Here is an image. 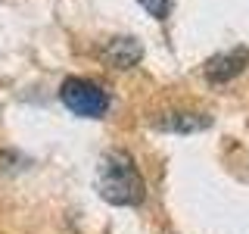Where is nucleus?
Returning <instances> with one entry per match:
<instances>
[{
	"instance_id": "4",
	"label": "nucleus",
	"mask_w": 249,
	"mask_h": 234,
	"mask_svg": "<svg viewBox=\"0 0 249 234\" xmlns=\"http://www.w3.org/2000/svg\"><path fill=\"white\" fill-rule=\"evenodd\" d=\"M140 57H143V47L134 38H112L106 47H103V59L115 69H131L137 66Z\"/></svg>"
},
{
	"instance_id": "6",
	"label": "nucleus",
	"mask_w": 249,
	"mask_h": 234,
	"mask_svg": "<svg viewBox=\"0 0 249 234\" xmlns=\"http://www.w3.org/2000/svg\"><path fill=\"white\" fill-rule=\"evenodd\" d=\"M140 6H143L146 13L153 16V19H168V13H171V0H137Z\"/></svg>"
},
{
	"instance_id": "1",
	"label": "nucleus",
	"mask_w": 249,
	"mask_h": 234,
	"mask_svg": "<svg viewBox=\"0 0 249 234\" xmlns=\"http://www.w3.org/2000/svg\"><path fill=\"white\" fill-rule=\"evenodd\" d=\"M97 191L112 206H137L143 203V178L134 169L131 156L124 153H106L97 166Z\"/></svg>"
},
{
	"instance_id": "3",
	"label": "nucleus",
	"mask_w": 249,
	"mask_h": 234,
	"mask_svg": "<svg viewBox=\"0 0 249 234\" xmlns=\"http://www.w3.org/2000/svg\"><path fill=\"white\" fill-rule=\"evenodd\" d=\"M246 66H249V50L246 47H237V50H228V53H215V57L206 62V78L215 81V84H221V81L237 78Z\"/></svg>"
},
{
	"instance_id": "2",
	"label": "nucleus",
	"mask_w": 249,
	"mask_h": 234,
	"mask_svg": "<svg viewBox=\"0 0 249 234\" xmlns=\"http://www.w3.org/2000/svg\"><path fill=\"white\" fill-rule=\"evenodd\" d=\"M59 97L69 113L81 116V119H100L109 109V94L90 78H66L59 88Z\"/></svg>"
},
{
	"instance_id": "5",
	"label": "nucleus",
	"mask_w": 249,
	"mask_h": 234,
	"mask_svg": "<svg viewBox=\"0 0 249 234\" xmlns=\"http://www.w3.org/2000/svg\"><path fill=\"white\" fill-rule=\"evenodd\" d=\"M156 125L165 128V131H184V135H190V131L209 128L212 119H209V116H196V113H168V116H162Z\"/></svg>"
}]
</instances>
